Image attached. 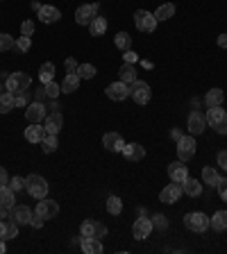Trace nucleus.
<instances>
[{"label":"nucleus","instance_id":"nucleus-1","mask_svg":"<svg viewBox=\"0 0 227 254\" xmlns=\"http://www.w3.org/2000/svg\"><path fill=\"white\" fill-rule=\"evenodd\" d=\"M30 84H32V77L27 73H23V70L7 75V79H5V89L9 91V93H14V95L27 91V89H30Z\"/></svg>","mask_w":227,"mask_h":254},{"label":"nucleus","instance_id":"nucleus-2","mask_svg":"<svg viewBox=\"0 0 227 254\" xmlns=\"http://www.w3.org/2000/svg\"><path fill=\"white\" fill-rule=\"evenodd\" d=\"M25 190L34 197V200H41V197L48 195V182L43 180L41 175L32 173V175H27L25 177Z\"/></svg>","mask_w":227,"mask_h":254},{"label":"nucleus","instance_id":"nucleus-3","mask_svg":"<svg viewBox=\"0 0 227 254\" xmlns=\"http://www.w3.org/2000/svg\"><path fill=\"white\" fill-rule=\"evenodd\" d=\"M207 125L214 127L218 134H227V114L221 107H209L207 111Z\"/></svg>","mask_w":227,"mask_h":254},{"label":"nucleus","instance_id":"nucleus-4","mask_svg":"<svg viewBox=\"0 0 227 254\" xmlns=\"http://www.w3.org/2000/svg\"><path fill=\"white\" fill-rule=\"evenodd\" d=\"M157 18H154V14H150V11L146 9H137L134 11V25H137L139 32H146V34H150V32L157 30Z\"/></svg>","mask_w":227,"mask_h":254},{"label":"nucleus","instance_id":"nucleus-5","mask_svg":"<svg viewBox=\"0 0 227 254\" xmlns=\"http://www.w3.org/2000/svg\"><path fill=\"white\" fill-rule=\"evenodd\" d=\"M184 225H186V229H191V232L205 234L207 229H209V218L200 211H191L184 216Z\"/></svg>","mask_w":227,"mask_h":254},{"label":"nucleus","instance_id":"nucleus-6","mask_svg":"<svg viewBox=\"0 0 227 254\" xmlns=\"http://www.w3.org/2000/svg\"><path fill=\"white\" fill-rule=\"evenodd\" d=\"M130 95H132V100L137 102V105H148L150 98H152V91H150L148 82L137 79V82H132V84H130Z\"/></svg>","mask_w":227,"mask_h":254},{"label":"nucleus","instance_id":"nucleus-7","mask_svg":"<svg viewBox=\"0 0 227 254\" xmlns=\"http://www.w3.org/2000/svg\"><path fill=\"white\" fill-rule=\"evenodd\" d=\"M196 145H198L196 138L191 136V134L189 136L184 134V136L177 141V157H180V161H191V159L196 157Z\"/></svg>","mask_w":227,"mask_h":254},{"label":"nucleus","instance_id":"nucleus-8","mask_svg":"<svg viewBox=\"0 0 227 254\" xmlns=\"http://www.w3.org/2000/svg\"><path fill=\"white\" fill-rule=\"evenodd\" d=\"M95 16H98V2H91V5H79L75 9V21L77 25H91Z\"/></svg>","mask_w":227,"mask_h":254},{"label":"nucleus","instance_id":"nucleus-9","mask_svg":"<svg viewBox=\"0 0 227 254\" xmlns=\"http://www.w3.org/2000/svg\"><path fill=\"white\" fill-rule=\"evenodd\" d=\"M105 93H107V98L109 100H116V102H121V100H125V98H130V84H125V82H114V84H109L105 89Z\"/></svg>","mask_w":227,"mask_h":254},{"label":"nucleus","instance_id":"nucleus-10","mask_svg":"<svg viewBox=\"0 0 227 254\" xmlns=\"http://www.w3.org/2000/svg\"><path fill=\"white\" fill-rule=\"evenodd\" d=\"M48 116L46 105L43 102H32V105L25 107V121L27 123H43Z\"/></svg>","mask_w":227,"mask_h":254},{"label":"nucleus","instance_id":"nucleus-11","mask_svg":"<svg viewBox=\"0 0 227 254\" xmlns=\"http://www.w3.org/2000/svg\"><path fill=\"white\" fill-rule=\"evenodd\" d=\"M18 236V222L14 218H0V241H11Z\"/></svg>","mask_w":227,"mask_h":254},{"label":"nucleus","instance_id":"nucleus-12","mask_svg":"<svg viewBox=\"0 0 227 254\" xmlns=\"http://www.w3.org/2000/svg\"><path fill=\"white\" fill-rule=\"evenodd\" d=\"M152 220H148V218H137L134 220V225H132V234H134V238L137 241H146V238L150 236V232H152Z\"/></svg>","mask_w":227,"mask_h":254},{"label":"nucleus","instance_id":"nucleus-13","mask_svg":"<svg viewBox=\"0 0 227 254\" xmlns=\"http://www.w3.org/2000/svg\"><path fill=\"white\" fill-rule=\"evenodd\" d=\"M34 213H39L43 220H50V218H55L59 213V204L55 200H46V197H41V200H39V204H37V211H34Z\"/></svg>","mask_w":227,"mask_h":254},{"label":"nucleus","instance_id":"nucleus-14","mask_svg":"<svg viewBox=\"0 0 227 254\" xmlns=\"http://www.w3.org/2000/svg\"><path fill=\"white\" fill-rule=\"evenodd\" d=\"M205 125H207V116H205V114H200V111H191L189 127H186L191 136H198V134L205 132Z\"/></svg>","mask_w":227,"mask_h":254},{"label":"nucleus","instance_id":"nucleus-15","mask_svg":"<svg viewBox=\"0 0 227 254\" xmlns=\"http://www.w3.org/2000/svg\"><path fill=\"white\" fill-rule=\"evenodd\" d=\"M182 193H184V190H182V184H175L173 182V184H168L161 193H159V200L164 202V204H175V202L182 197Z\"/></svg>","mask_w":227,"mask_h":254},{"label":"nucleus","instance_id":"nucleus-16","mask_svg":"<svg viewBox=\"0 0 227 254\" xmlns=\"http://www.w3.org/2000/svg\"><path fill=\"white\" fill-rule=\"evenodd\" d=\"M102 145H105L109 152H123L125 141H123V136L118 132H107L105 136H102Z\"/></svg>","mask_w":227,"mask_h":254},{"label":"nucleus","instance_id":"nucleus-17","mask_svg":"<svg viewBox=\"0 0 227 254\" xmlns=\"http://www.w3.org/2000/svg\"><path fill=\"white\" fill-rule=\"evenodd\" d=\"M62 125H64V118H62V114H59V111H50V114L46 116V121H43V127H46V132H48V134H55V136L59 134Z\"/></svg>","mask_w":227,"mask_h":254},{"label":"nucleus","instance_id":"nucleus-18","mask_svg":"<svg viewBox=\"0 0 227 254\" xmlns=\"http://www.w3.org/2000/svg\"><path fill=\"white\" fill-rule=\"evenodd\" d=\"M168 175H170V182H175V184H182V182L189 177L186 164H184V161H175V164H168Z\"/></svg>","mask_w":227,"mask_h":254},{"label":"nucleus","instance_id":"nucleus-19","mask_svg":"<svg viewBox=\"0 0 227 254\" xmlns=\"http://www.w3.org/2000/svg\"><path fill=\"white\" fill-rule=\"evenodd\" d=\"M48 136L46 127H41V123H30V127L25 129V141L27 143H41Z\"/></svg>","mask_w":227,"mask_h":254},{"label":"nucleus","instance_id":"nucleus-20","mask_svg":"<svg viewBox=\"0 0 227 254\" xmlns=\"http://www.w3.org/2000/svg\"><path fill=\"white\" fill-rule=\"evenodd\" d=\"M11 211V218H14L18 225H30V218H32V209L25 204H14L9 209Z\"/></svg>","mask_w":227,"mask_h":254},{"label":"nucleus","instance_id":"nucleus-21","mask_svg":"<svg viewBox=\"0 0 227 254\" xmlns=\"http://www.w3.org/2000/svg\"><path fill=\"white\" fill-rule=\"evenodd\" d=\"M123 154H125L127 161H141V159L146 157V150H143V145H139V143H125V145H123Z\"/></svg>","mask_w":227,"mask_h":254},{"label":"nucleus","instance_id":"nucleus-22","mask_svg":"<svg viewBox=\"0 0 227 254\" xmlns=\"http://www.w3.org/2000/svg\"><path fill=\"white\" fill-rule=\"evenodd\" d=\"M39 18H41V23H57L59 18H62V11L57 9V7L53 5H41V9H39Z\"/></svg>","mask_w":227,"mask_h":254},{"label":"nucleus","instance_id":"nucleus-23","mask_svg":"<svg viewBox=\"0 0 227 254\" xmlns=\"http://www.w3.org/2000/svg\"><path fill=\"white\" fill-rule=\"evenodd\" d=\"M79 245H82V252H86V254H102V250H105L100 243V238H93V236H82Z\"/></svg>","mask_w":227,"mask_h":254},{"label":"nucleus","instance_id":"nucleus-24","mask_svg":"<svg viewBox=\"0 0 227 254\" xmlns=\"http://www.w3.org/2000/svg\"><path fill=\"white\" fill-rule=\"evenodd\" d=\"M182 190H184L189 197H200L202 195V182L193 180V177H186V180L182 182Z\"/></svg>","mask_w":227,"mask_h":254},{"label":"nucleus","instance_id":"nucleus-25","mask_svg":"<svg viewBox=\"0 0 227 254\" xmlns=\"http://www.w3.org/2000/svg\"><path fill=\"white\" fill-rule=\"evenodd\" d=\"M79 75L77 73H66V77L62 79V93H73L79 89Z\"/></svg>","mask_w":227,"mask_h":254},{"label":"nucleus","instance_id":"nucleus-26","mask_svg":"<svg viewBox=\"0 0 227 254\" xmlns=\"http://www.w3.org/2000/svg\"><path fill=\"white\" fill-rule=\"evenodd\" d=\"M14 200H16V193H14V190H11V186H9V184H7V186H2V189H0V206H5L7 211H9L11 206L16 204Z\"/></svg>","mask_w":227,"mask_h":254},{"label":"nucleus","instance_id":"nucleus-27","mask_svg":"<svg viewBox=\"0 0 227 254\" xmlns=\"http://www.w3.org/2000/svg\"><path fill=\"white\" fill-rule=\"evenodd\" d=\"M223 100H225L223 89H212V91H207V95H205L207 107H223Z\"/></svg>","mask_w":227,"mask_h":254},{"label":"nucleus","instance_id":"nucleus-28","mask_svg":"<svg viewBox=\"0 0 227 254\" xmlns=\"http://www.w3.org/2000/svg\"><path fill=\"white\" fill-rule=\"evenodd\" d=\"M118 75H121V82H125V84L137 82V68H134V64H123Z\"/></svg>","mask_w":227,"mask_h":254},{"label":"nucleus","instance_id":"nucleus-29","mask_svg":"<svg viewBox=\"0 0 227 254\" xmlns=\"http://www.w3.org/2000/svg\"><path fill=\"white\" fill-rule=\"evenodd\" d=\"M209 227H214L216 232H223L227 229V211H216L212 218H209Z\"/></svg>","mask_w":227,"mask_h":254},{"label":"nucleus","instance_id":"nucleus-30","mask_svg":"<svg viewBox=\"0 0 227 254\" xmlns=\"http://www.w3.org/2000/svg\"><path fill=\"white\" fill-rule=\"evenodd\" d=\"M89 32H91V37H102V34L107 32V18L95 16L93 21H91V25H89Z\"/></svg>","mask_w":227,"mask_h":254},{"label":"nucleus","instance_id":"nucleus-31","mask_svg":"<svg viewBox=\"0 0 227 254\" xmlns=\"http://www.w3.org/2000/svg\"><path fill=\"white\" fill-rule=\"evenodd\" d=\"M39 79H41V84H48V82H53L55 79V64L53 62H46L39 70Z\"/></svg>","mask_w":227,"mask_h":254},{"label":"nucleus","instance_id":"nucleus-32","mask_svg":"<svg viewBox=\"0 0 227 254\" xmlns=\"http://www.w3.org/2000/svg\"><path fill=\"white\" fill-rule=\"evenodd\" d=\"M202 182H205L207 186H218V182H221V175H218L216 168H202Z\"/></svg>","mask_w":227,"mask_h":254},{"label":"nucleus","instance_id":"nucleus-33","mask_svg":"<svg viewBox=\"0 0 227 254\" xmlns=\"http://www.w3.org/2000/svg\"><path fill=\"white\" fill-rule=\"evenodd\" d=\"M173 16H175V5H170V2L159 5V9L154 11V18H157V21H168V18H173Z\"/></svg>","mask_w":227,"mask_h":254},{"label":"nucleus","instance_id":"nucleus-34","mask_svg":"<svg viewBox=\"0 0 227 254\" xmlns=\"http://www.w3.org/2000/svg\"><path fill=\"white\" fill-rule=\"evenodd\" d=\"M14 93L5 91V93H0V114H7V111L14 109Z\"/></svg>","mask_w":227,"mask_h":254},{"label":"nucleus","instance_id":"nucleus-35","mask_svg":"<svg viewBox=\"0 0 227 254\" xmlns=\"http://www.w3.org/2000/svg\"><path fill=\"white\" fill-rule=\"evenodd\" d=\"M107 211H109L111 216H121V211H123V202H121V197H116V195L107 197Z\"/></svg>","mask_w":227,"mask_h":254},{"label":"nucleus","instance_id":"nucleus-36","mask_svg":"<svg viewBox=\"0 0 227 254\" xmlns=\"http://www.w3.org/2000/svg\"><path fill=\"white\" fill-rule=\"evenodd\" d=\"M75 73L79 75V79H91V77H95V73H98V70H95L93 64H82V66H77V70H75Z\"/></svg>","mask_w":227,"mask_h":254},{"label":"nucleus","instance_id":"nucleus-37","mask_svg":"<svg viewBox=\"0 0 227 254\" xmlns=\"http://www.w3.org/2000/svg\"><path fill=\"white\" fill-rule=\"evenodd\" d=\"M41 150L46 154H53L55 150H57V136H55V134H48V136L41 141Z\"/></svg>","mask_w":227,"mask_h":254},{"label":"nucleus","instance_id":"nucleus-38","mask_svg":"<svg viewBox=\"0 0 227 254\" xmlns=\"http://www.w3.org/2000/svg\"><path fill=\"white\" fill-rule=\"evenodd\" d=\"M114 43H116V48L118 50H123V53L130 50V34H127V32H118L116 39H114Z\"/></svg>","mask_w":227,"mask_h":254},{"label":"nucleus","instance_id":"nucleus-39","mask_svg":"<svg viewBox=\"0 0 227 254\" xmlns=\"http://www.w3.org/2000/svg\"><path fill=\"white\" fill-rule=\"evenodd\" d=\"M43 89H46L48 98H53V100H55V98H57L59 93H62V84H57L55 79H53V82H48V84H43Z\"/></svg>","mask_w":227,"mask_h":254},{"label":"nucleus","instance_id":"nucleus-40","mask_svg":"<svg viewBox=\"0 0 227 254\" xmlns=\"http://www.w3.org/2000/svg\"><path fill=\"white\" fill-rule=\"evenodd\" d=\"M11 48H16L14 37H9V34H0V53H5V50H11Z\"/></svg>","mask_w":227,"mask_h":254},{"label":"nucleus","instance_id":"nucleus-41","mask_svg":"<svg viewBox=\"0 0 227 254\" xmlns=\"http://www.w3.org/2000/svg\"><path fill=\"white\" fill-rule=\"evenodd\" d=\"M152 227L166 229V227H168V218H166L164 213H154V216H152Z\"/></svg>","mask_w":227,"mask_h":254},{"label":"nucleus","instance_id":"nucleus-42","mask_svg":"<svg viewBox=\"0 0 227 254\" xmlns=\"http://www.w3.org/2000/svg\"><path fill=\"white\" fill-rule=\"evenodd\" d=\"M32 48V39L30 37H18V41H16V50H21V53H27V50H30Z\"/></svg>","mask_w":227,"mask_h":254},{"label":"nucleus","instance_id":"nucleus-43","mask_svg":"<svg viewBox=\"0 0 227 254\" xmlns=\"http://www.w3.org/2000/svg\"><path fill=\"white\" fill-rule=\"evenodd\" d=\"M9 186H11V190H14V193H21V190L25 189V180H23V177H11Z\"/></svg>","mask_w":227,"mask_h":254},{"label":"nucleus","instance_id":"nucleus-44","mask_svg":"<svg viewBox=\"0 0 227 254\" xmlns=\"http://www.w3.org/2000/svg\"><path fill=\"white\" fill-rule=\"evenodd\" d=\"M79 236H93V220H84L79 225Z\"/></svg>","mask_w":227,"mask_h":254},{"label":"nucleus","instance_id":"nucleus-45","mask_svg":"<svg viewBox=\"0 0 227 254\" xmlns=\"http://www.w3.org/2000/svg\"><path fill=\"white\" fill-rule=\"evenodd\" d=\"M21 34L23 37H32V34H34V21H23L21 23Z\"/></svg>","mask_w":227,"mask_h":254},{"label":"nucleus","instance_id":"nucleus-46","mask_svg":"<svg viewBox=\"0 0 227 254\" xmlns=\"http://www.w3.org/2000/svg\"><path fill=\"white\" fill-rule=\"evenodd\" d=\"M27 100H30V93H27V91H23V93L14 95V105H16V107H27Z\"/></svg>","mask_w":227,"mask_h":254},{"label":"nucleus","instance_id":"nucleus-47","mask_svg":"<svg viewBox=\"0 0 227 254\" xmlns=\"http://www.w3.org/2000/svg\"><path fill=\"white\" fill-rule=\"evenodd\" d=\"M107 236V227L102 222H93V238H102Z\"/></svg>","mask_w":227,"mask_h":254},{"label":"nucleus","instance_id":"nucleus-48","mask_svg":"<svg viewBox=\"0 0 227 254\" xmlns=\"http://www.w3.org/2000/svg\"><path fill=\"white\" fill-rule=\"evenodd\" d=\"M218 195H221V200H225L227 202V180H223L221 177V182H218Z\"/></svg>","mask_w":227,"mask_h":254},{"label":"nucleus","instance_id":"nucleus-49","mask_svg":"<svg viewBox=\"0 0 227 254\" xmlns=\"http://www.w3.org/2000/svg\"><path fill=\"white\" fill-rule=\"evenodd\" d=\"M30 225L34 229H41L43 227V218L39 216V213H32V218H30Z\"/></svg>","mask_w":227,"mask_h":254},{"label":"nucleus","instance_id":"nucleus-50","mask_svg":"<svg viewBox=\"0 0 227 254\" xmlns=\"http://www.w3.org/2000/svg\"><path fill=\"white\" fill-rule=\"evenodd\" d=\"M7 184H9V175H7V170L0 166V189H2V186H7Z\"/></svg>","mask_w":227,"mask_h":254},{"label":"nucleus","instance_id":"nucleus-51","mask_svg":"<svg viewBox=\"0 0 227 254\" xmlns=\"http://www.w3.org/2000/svg\"><path fill=\"white\" fill-rule=\"evenodd\" d=\"M218 166H221L223 170H227V150L218 152Z\"/></svg>","mask_w":227,"mask_h":254},{"label":"nucleus","instance_id":"nucleus-52","mask_svg":"<svg viewBox=\"0 0 227 254\" xmlns=\"http://www.w3.org/2000/svg\"><path fill=\"white\" fill-rule=\"evenodd\" d=\"M123 59H125V64H134L137 62V53H132V50H125V55H123Z\"/></svg>","mask_w":227,"mask_h":254},{"label":"nucleus","instance_id":"nucleus-53","mask_svg":"<svg viewBox=\"0 0 227 254\" xmlns=\"http://www.w3.org/2000/svg\"><path fill=\"white\" fill-rule=\"evenodd\" d=\"M66 70H69V73H75V70H77V62H75L73 57L66 59Z\"/></svg>","mask_w":227,"mask_h":254},{"label":"nucleus","instance_id":"nucleus-54","mask_svg":"<svg viewBox=\"0 0 227 254\" xmlns=\"http://www.w3.org/2000/svg\"><path fill=\"white\" fill-rule=\"evenodd\" d=\"M34 98H37V102H43V100H46V98H48L46 89H43V86H41V89H39L37 93H34Z\"/></svg>","mask_w":227,"mask_h":254},{"label":"nucleus","instance_id":"nucleus-55","mask_svg":"<svg viewBox=\"0 0 227 254\" xmlns=\"http://www.w3.org/2000/svg\"><path fill=\"white\" fill-rule=\"evenodd\" d=\"M170 136H173V138H175V141H180V138H182V136H184V134H182V129H177V127H175L173 132H170Z\"/></svg>","mask_w":227,"mask_h":254},{"label":"nucleus","instance_id":"nucleus-56","mask_svg":"<svg viewBox=\"0 0 227 254\" xmlns=\"http://www.w3.org/2000/svg\"><path fill=\"white\" fill-rule=\"evenodd\" d=\"M218 46L227 48V34H221V37H218Z\"/></svg>","mask_w":227,"mask_h":254},{"label":"nucleus","instance_id":"nucleus-57","mask_svg":"<svg viewBox=\"0 0 227 254\" xmlns=\"http://www.w3.org/2000/svg\"><path fill=\"white\" fill-rule=\"evenodd\" d=\"M2 252H7V245H5V241H0V254Z\"/></svg>","mask_w":227,"mask_h":254},{"label":"nucleus","instance_id":"nucleus-58","mask_svg":"<svg viewBox=\"0 0 227 254\" xmlns=\"http://www.w3.org/2000/svg\"><path fill=\"white\" fill-rule=\"evenodd\" d=\"M7 216V209H5V206H0V218H5Z\"/></svg>","mask_w":227,"mask_h":254},{"label":"nucleus","instance_id":"nucleus-59","mask_svg":"<svg viewBox=\"0 0 227 254\" xmlns=\"http://www.w3.org/2000/svg\"><path fill=\"white\" fill-rule=\"evenodd\" d=\"M0 91H2V86H0Z\"/></svg>","mask_w":227,"mask_h":254}]
</instances>
